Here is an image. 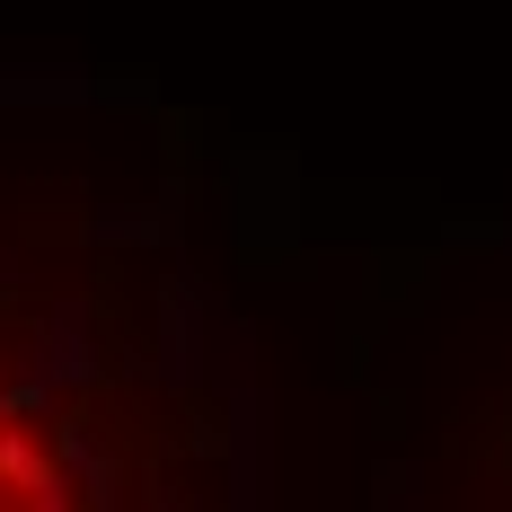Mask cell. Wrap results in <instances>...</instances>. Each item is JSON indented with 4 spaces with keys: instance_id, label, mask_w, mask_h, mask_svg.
<instances>
[{
    "instance_id": "6da1fadb",
    "label": "cell",
    "mask_w": 512,
    "mask_h": 512,
    "mask_svg": "<svg viewBox=\"0 0 512 512\" xmlns=\"http://www.w3.org/2000/svg\"><path fill=\"white\" fill-rule=\"evenodd\" d=\"M0 512H124L98 389L0 309Z\"/></svg>"
}]
</instances>
